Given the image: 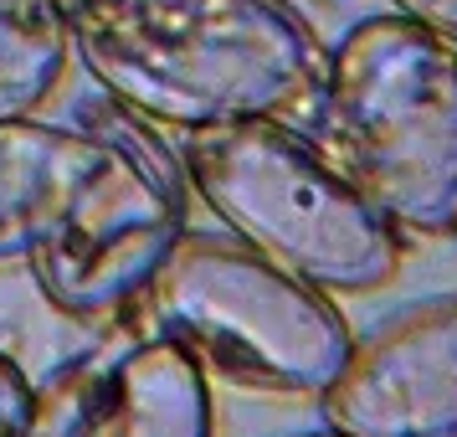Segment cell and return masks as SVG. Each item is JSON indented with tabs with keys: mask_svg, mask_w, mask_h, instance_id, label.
Returning <instances> with one entry per match:
<instances>
[{
	"mask_svg": "<svg viewBox=\"0 0 457 437\" xmlns=\"http://www.w3.org/2000/svg\"><path fill=\"white\" fill-rule=\"evenodd\" d=\"M139 304L154 334L247 391L319 396L354 345L334 293L227 237H180Z\"/></svg>",
	"mask_w": 457,
	"mask_h": 437,
	"instance_id": "obj_4",
	"label": "cell"
},
{
	"mask_svg": "<svg viewBox=\"0 0 457 437\" xmlns=\"http://www.w3.org/2000/svg\"><path fill=\"white\" fill-rule=\"evenodd\" d=\"M329 160L401 237L457 231V46L365 16L324 67Z\"/></svg>",
	"mask_w": 457,
	"mask_h": 437,
	"instance_id": "obj_2",
	"label": "cell"
},
{
	"mask_svg": "<svg viewBox=\"0 0 457 437\" xmlns=\"http://www.w3.org/2000/svg\"><path fill=\"white\" fill-rule=\"evenodd\" d=\"M98 155L104 134L87 129L42 124L37 113L0 124V263L42 242Z\"/></svg>",
	"mask_w": 457,
	"mask_h": 437,
	"instance_id": "obj_8",
	"label": "cell"
},
{
	"mask_svg": "<svg viewBox=\"0 0 457 437\" xmlns=\"http://www.w3.org/2000/svg\"><path fill=\"white\" fill-rule=\"evenodd\" d=\"M319 407L345 437H457V293L354 340Z\"/></svg>",
	"mask_w": 457,
	"mask_h": 437,
	"instance_id": "obj_6",
	"label": "cell"
},
{
	"mask_svg": "<svg viewBox=\"0 0 457 437\" xmlns=\"http://www.w3.org/2000/svg\"><path fill=\"white\" fill-rule=\"evenodd\" d=\"M98 381H104V355L67 360L46 386L31 391L16 437H87L93 401H98Z\"/></svg>",
	"mask_w": 457,
	"mask_h": 437,
	"instance_id": "obj_10",
	"label": "cell"
},
{
	"mask_svg": "<svg viewBox=\"0 0 457 437\" xmlns=\"http://www.w3.org/2000/svg\"><path fill=\"white\" fill-rule=\"evenodd\" d=\"M26 401H31V386H26V375L16 371L5 355H0V437H16Z\"/></svg>",
	"mask_w": 457,
	"mask_h": 437,
	"instance_id": "obj_12",
	"label": "cell"
},
{
	"mask_svg": "<svg viewBox=\"0 0 457 437\" xmlns=\"http://www.w3.org/2000/svg\"><path fill=\"white\" fill-rule=\"evenodd\" d=\"M72 57L62 0H0V124L31 119Z\"/></svg>",
	"mask_w": 457,
	"mask_h": 437,
	"instance_id": "obj_9",
	"label": "cell"
},
{
	"mask_svg": "<svg viewBox=\"0 0 457 437\" xmlns=\"http://www.w3.org/2000/svg\"><path fill=\"white\" fill-rule=\"evenodd\" d=\"M87 437H216L206 371L165 334L129 345L104 360Z\"/></svg>",
	"mask_w": 457,
	"mask_h": 437,
	"instance_id": "obj_7",
	"label": "cell"
},
{
	"mask_svg": "<svg viewBox=\"0 0 457 437\" xmlns=\"http://www.w3.org/2000/svg\"><path fill=\"white\" fill-rule=\"evenodd\" d=\"M391 5L406 16V21L427 26L432 37H442V42L457 46V0H391Z\"/></svg>",
	"mask_w": 457,
	"mask_h": 437,
	"instance_id": "obj_11",
	"label": "cell"
},
{
	"mask_svg": "<svg viewBox=\"0 0 457 437\" xmlns=\"http://www.w3.org/2000/svg\"><path fill=\"white\" fill-rule=\"evenodd\" d=\"M298 437H345V433H334V427H319V433H298Z\"/></svg>",
	"mask_w": 457,
	"mask_h": 437,
	"instance_id": "obj_13",
	"label": "cell"
},
{
	"mask_svg": "<svg viewBox=\"0 0 457 437\" xmlns=\"http://www.w3.org/2000/svg\"><path fill=\"white\" fill-rule=\"evenodd\" d=\"M186 190L180 160L160 145L104 134V155L26 252L42 298L72 319H108L139 304L186 237Z\"/></svg>",
	"mask_w": 457,
	"mask_h": 437,
	"instance_id": "obj_5",
	"label": "cell"
},
{
	"mask_svg": "<svg viewBox=\"0 0 457 437\" xmlns=\"http://www.w3.org/2000/svg\"><path fill=\"white\" fill-rule=\"evenodd\" d=\"M62 16L93 83L175 134L288 119L329 67L288 0H62Z\"/></svg>",
	"mask_w": 457,
	"mask_h": 437,
	"instance_id": "obj_1",
	"label": "cell"
},
{
	"mask_svg": "<svg viewBox=\"0 0 457 437\" xmlns=\"http://www.w3.org/2000/svg\"><path fill=\"white\" fill-rule=\"evenodd\" d=\"M180 170L237 242L313 289L370 293L401 268L406 237L283 119L186 134Z\"/></svg>",
	"mask_w": 457,
	"mask_h": 437,
	"instance_id": "obj_3",
	"label": "cell"
}]
</instances>
